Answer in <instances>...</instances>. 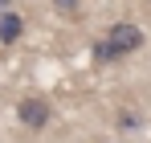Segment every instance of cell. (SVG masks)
Returning a JSON list of instances; mask_svg holds the SVG:
<instances>
[{
	"mask_svg": "<svg viewBox=\"0 0 151 143\" xmlns=\"http://www.w3.org/2000/svg\"><path fill=\"white\" fill-rule=\"evenodd\" d=\"M49 102H45V98H37V94H29V98H21V102H17V119L25 123L29 131H41V127H45V123H49Z\"/></svg>",
	"mask_w": 151,
	"mask_h": 143,
	"instance_id": "2",
	"label": "cell"
},
{
	"mask_svg": "<svg viewBox=\"0 0 151 143\" xmlns=\"http://www.w3.org/2000/svg\"><path fill=\"white\" fill-rule=\"evenodd\" d=\"M25 37V17L21 12H4L0 17V45H17Z\"/></svg>",
	"mask_w": 151,
	"mask_h": 143,
	"instance_id": "3",
	"label": "cell"
},
{
	"mask_svg": "<svg viewBox=\"0 0 151 143\" xmlns=\"http://www.w3.org/2000/svg\"><path fill=\"white\" fill-rule=\"evenodd\" d=\"M53 8H57L61 17H70V21H74L78 12H82V0H53Z\"/></svg>",
	"mask_w": 151,
	"mask_h": 143,
	"instance_id": "4",
	"label": "cell"
},
{
	"mask_svg": "<svg viewBox=\"0 0 151 143\" xmlns=\"http://www.w3.org/2000/svg\"><path fill=\"white\" fill-rule=\"evenodd\" d=\"M143 29L131 21H119L106 29V37H102V45H106V53H110V61H123L127 53H135V49H143Z\"/></svg>",
	"mask_w": 151,
	"mask_h": 143,
	"instance_id": "1",
	"label": "cell"
},
{
	"mask_svg": "<svg viewBox=\"0 0 151 143\" xmlns=\"http://www.w3.org/2000/svg\"><path fill=\"white\" fill-rule=\"evenodd\" d=\"M4 12H12V0H0V17H4Z\"/></svg>",
	"mask_w": 151,
	"mask_h": 143,
	"instance_id": "5",
	"label": "cell"
}]
</instances>
